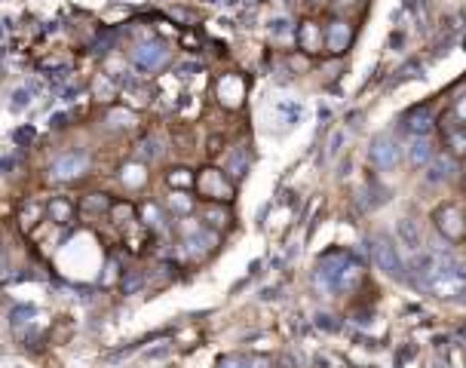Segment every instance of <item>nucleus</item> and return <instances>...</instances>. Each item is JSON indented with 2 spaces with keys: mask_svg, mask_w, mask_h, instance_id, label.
Listing matches in <instances>:
<instances>
[{
  "mask_svg": "<svg viewBox=\"0 0 466 368\" xmlns=\"http://www.w3.org/2000/svg\"><path fill=\"white\" fill-rule=\"evenodd\" d=\"M368 252H371L375 264H377L387 276H393V280H405V273H402V258H399L396 246H393V242H389L387 237L368 239Z\"/></svg>",
  "mask_w": 466,
  "mask_h": 368,
  "instance_id": "nucleus-2",
  "label": "nucleus"
},
{
  "mask_svg": "<svg viewBox=\"0 0 466 368\" xmlns=\"http://www.w3.org/2000/svg\"><path fill=\"white\" fill-rule=\"evenodd\" d=\"M249 163H252V154L245 147H236L233 157H231V175L233 178H242L245 172H249Z\"/></svg>",
  "mask_w": 466,
  "mask_h": 368,
  "instance_id": "nucleus-14",
  "label": "nucleus"
},
{
  "mask_svg": "<svg viewBox=\"0 0 466 368\" xmlns=\"http://www.w3.org/2000/svg\"><path fill=\"white\" fill-rule=\"evenodd\" d=\"M457 120L466 123V98H460V102H457Z\"/></svg>",
  "mask_w": 466,
  "mask_h": 368,
  "instance_id": "nucleus-25",
  "label": "nucleus"
},
{
  "mask_svg": "<svg viewBox=\"0 0 466 368\" xmlns=\"http://www.w3.org/2000/svg\"><path fill=\"white\" fill-rule=\"evenodd\" d=\"M448 141L454 150H466V123H457V129L448 132Z\"/></svg>",
  "mask_w": 466,
  "mask_h": 368,
  "instance_id": "nucleus-17",
  "label": "nucleus"
},
{
  "mask_svg": "<svg viewBox=\"0 0 466 368\" xmlns=\"http://www.w3.org/2000/svg\"><path fill=\"white\" fill-rule=\"evenodd\" d=\"M371 163L384 172L396 169V163H399V145H396L389 136H377L371 141Z\"/></svg>",
  "mask_w": 466,
  "mask_h": 368,
  "instance_id": "nucleus-3",
  "label": "nucleus"
},
{
  "mask_svg": "<svg viewBox=\"0 0 466 368\" xmlns=\"http://www.w3.org/2000/svg\"><path fill=\"white\" fill-rule=\"evenodd\" d=\"M49 215H53V221L58 224H67L74 215V206L67 203V199H53V206H49Z\"/></svg>",
  "mask_w": 466,
  "mask_h": 368,
  "instance_id": "nucleus-15",
  "label": "nucleus"
},
{
  "mask_svg": "<svg viewBox=\"0 0 466 368\" xmlns=\"http://www.w3.org/2000/svg\"><path fill=\"white\" fill-rule=\"evenodd\" d=\"M190 172L188 169H175L172 175H169V184H175V188H190Z\"/></svg>",
  "mask_w": 466,
  "mask_h": 368,
  "instance_id": "nucleus-18",
  "label": "nucleus"
},
{
  "mask_svg": "<svg viewBox=\"0 0 466 368\" xmlns=\"http://www.w3.org/2000/svg\"><path fill=\"white\" fill-rule=\"evenodd\" d=\"M433 221H436V228L445 233L448 239H460L463 233H466V224H463V215L457 212V206H442V209H436V215H433Z\"/></svg>",
  "mask_w": 466,
  "mask_h": 368,
  "instance_id": "nucleus-5",
  "label": "nucleus"
},
{
  "mask_svg": "<svg viewBox=\"0 0 466 368\" xmlns=\"http://www.w3.org/2000/svg\"><path fill=\"white\" fill-rule=\"evenodd\" d=\"M218 368H245V359H240V356H224L221 362H218Z\"/></svg>",
  "mask_w": 466,
  "mask_h": 368,
  "instance_id": "nucleus-24",
  "label": "nucleus"
},
{
  "mask_svg": "<svg viewBox=\"0 0 466 368\" xmlns=\"http://www.w3.org/2000/svg\"><path fill=\"white\" fill-rule=\"evenodd\" d=\"M298 40H301V46L307 49V53H319L322 44H325V31H319L313 22H304L301 31H298Z\"/></svg>",
  "mask_w": 466,
  "mask_h": 368,
  "instance_id": "nucleus-10",
  "label": "nucleus"
},
{
  "mask_svg": "<svg viewBox=\"0 0 466 368\" xmlns=\"http://www.w3.org/2000/svg\"><path fill=\"white\" fill-rule=\"evenodd\" d=\"M200 190H206V194L218 197V199H227V197H231V184H227V181L221 178V172H215V169H206V172H202Z\"/></svg>",
  "mask_w": 466,
  "mask_h": 368,
  "instance_id": "nucleus-9",
  "label": "nucleus"
},
{
  "mask_svg": "<svg viewBox=\"0 0 466 368\" xmlns=\"http://www.w3.org/2000/svg\"><path fill=\"white\" fill-rule=\"evenodd\" d=\"M31 136H34V129H19L15 132V141H31Z\"/></svg>",
  "mask_w": 466,
  "mask_h": 368,
  "instance_id": "nucleus-26",
  "label": "nucleus"
},
{
  "mask_svg": "<svg viewBox=\"0 0 466 368\" xmlns=\"http://www.w3.org/2000/svg\"><path fill=\"white\" fill-rule=\"evenodd\" d=\"M399 239L408 249H420V230H418V224H414L411 218H402L399 221Z\"/></svg>",
  "mask_w": 466,
  "mask_h": 368,
  "instance_id": "nucleus-13",
  "label": "nucleus"
},
{
  "mask_svg": "<svg viewBox=\"0 0 466 368\" xmlns=\"http://www.w3.org/2000/svg\"><path fill=\"white\" fill-rule=\"evenodd\" d=\"M31 96H34L31 89H19V92H15V96H13V98H15V102H13V107H15V111H22V107L31 102Z\"/></svg>",
  "mask_w": 466,
  "mask_h": 368,
  "instance_id": "nucleus-21",
  "label": "nucleus"
},
{
  "mask_svg": "<svg viewBox=\"0 0 466 368\" xmlns=\"http://www.w3.org/2000/svg\"><path fill=\"white\" fill-rule=\"evenodd\" d=\"M402 129L411 132V136H418V138H427V132L433 129V111H429L427 105L411 107V111L402 117Z\"/></svg>",
  "mask_w": 466,
  "mask_h": 368,
  "instance_id": "nucleus-6",
  "label": "nucleus"
},
{
  "mask_svg": "<svg viewBox=\"0 0 466 368\" xmlns=\"http://www.w3.org/2000/svg\"><path fill=\"white\" fill-rule=\"evenodd\" d=\"M166 55H169V49L163 40H148V44H141L138 49H135V65H138L141 71H157L160 65L166 62Z\"/></svg>",
  "mask_w": 466,
  "mask_h": 368,
  "instance_id": "nucleus-4",
  "label": "nucleus"
},
{
  "mask_svg": "<svg viewBox=\"0 0 466 368\" xmlns=\"http://www.w3.org/2000/svg\"><path fill=\"white\" fill-rule=\"evenodd\" d=\"M316 325H319L322 331H337V329H341V322H337L335 316H325V313L316 316Z\"/></svg>",
  "mask_w": 466,
  "mask_h": 368,
  "instance_id": "nucleus-20",
  "label": "nucleus"
},
{
  "mask_svg": "<svg viewBox=\"0 0 466 368\" xmlns=\"http://www.w3.org/2000/svg\"><path fill=\"white\" fill-rule=\"evenodd\" d=\"M135 289H141V276H138V273H129V276L123 280V291H126V295H132Z\"/></svg>",
  "mask_w": 466,
  "mask_h": 368,
  "instance_id": "nucleus-22",
  "label": "nucleus"
},
{
  "mask_svg": "<svg viewBox=\"0 0 466 368\" xmlns=\"http://www.w3.org/2000/svg\"><path fill=\"white\" fill-rule=\"evenodd\" d=\"M86 166H89V157L86 154H65V157H58V160L53 163V178H77V175L86 172Z\"/></svg>",
  "mask_w": 466,
  "mask_h": 368,
  "instance_id": "nucleus-7",
  "label": "nucleus"
},
{
  "mask_svg": "<svg viewBox=\"0 0 466 368\" xmlns=\"http://www.w3.org/2000/svg\"><path fill=\"white\" fill-rule=\"evenodd\" d=\"M420 71H423V68H420V62H411V65H405V68L399 71V77H396L393 83H399V80H405V77H423Z\"/></svg>",
  "mask_w": 466,
  "mask_h": 368,
  "instance_id": "nucleus-19",
  "label": "nucleus"
},
{
  "mask_svg": "<svg viewBox=\"0 0 466 368\" xmlns=\"http://www.w3.org/2000/svg\"><path fill=\"white\" fill-rule=\"evenodd\" d=\"M454 172H457V160H454V157H433V163H429L427 178L439 184V181H448Z\"/></svg>",
  "mask_w": 466,
  "mask_h": 368,
  "instance_id": "nucleus-11",
  "label": "nucleus"
},
{
  "mask_svg": "<svg viewBox=\"0 0 466 368\" xmlns=\"http://www.w3.org/2000/svg\"><path fill=\"white\" fill-rule=\"evenodd\" d=\"M362 273V264L356 261L350 252H344V249H335V252H325L322 255V261L316 264V273H313V280H316V286L322 291H328V295H337V291H347L353 286L356 280H359Z\"/></svg>",
  "mask_w": 466,
  "mask_h": 368,
  "instance_id": "nucleus-1",
  "label": "nucleus"
},
{
  "mask_svg": "<svg viewBox=\"0 0 466 368\" xmlns=\"http://www.w3.org/2000/svg\"><path fill=\"white\" fill-rule=\"evenodd\" d=\"M313 4H319V0H313Z\"/></svg>",
  "mask_w": 466,
  "mask_h": 368,
  "instance_id": "nucleus-28",
  "label": "nucleus"
},
{
  "mask_svg": "<svg viewBox=\"0 0 466 368\" xmlns=\"http://www.w3.org/2000/svg\"><path fill=\"white\" fill-rule=\"evenodd\" d=\"M283 31H289V22L276 19V22H273V34H283Z\"/></svg>",
  "mask_w": 466,
  "mask_h": 368,
  "instance_id": "nucleus-27",
  "label": "nucleus"
},
{
  "mask_svg": "<svg viewBox=\"0 0 466 368\" xmlns=\"http://www.w3.org/2000/svg\"><path fill=\"white\" fill-rule=\"evenodd\" d=\"M34 316H37V307H19V310H13V329L19 331L25 322L31 325V320H34Z\"/></svg>",
  "mask_w": 466,
  "mask_h": 368,
  "instance_id": "nucleus-16",
  "label": "nucleus"
},
{
  "mask_svg": "<svg viewBox=\"0 0 466 368\" xmlns=\"http://www.w3.org/2000/svg\"><path fill=\"white\" fill-rule=\"evenodd\" d=\"M141 147H145V150H141V157H145V160H154V157L160 154V150H157V138H148Z\"/></svg>",
  "mask_w": 466,
  "mask_h": 368,
  "instance_id": "nucleus-23",
  "label": "nucleus"
},
{
  "mask_svg": "<svg viewBox=\"0 0 466 368\" xmlns=\"http://www.w3.org/2000/svg\"><path fill=\"white\" fill-rule=\"evenodd\" d=\"M408 154H411V163L414 166H423L427 160H433V157H436V147H433V141H429V138H418L411 145Z\"/></svg>",
  "mask_w": 466,
  "mask_h": 368,
  "instance_id": "nucleus-12",
  "label": "nucleus"
},
{
  "mask_svg": "<svg viewBox=\"0 0 466 368\" xmlns=\"http://www.w3.org/2000/svg\"><path fill=\"white\" fill-rule=\"evenodd\" d=\"M353 40V31L347 22H332L325 31V44L332 46V53H347V46H350Z\"/></svg>",
  "mask_w": 466,
  "mask_h": 368,
  "instance_id": "nucleus-8",
  "label": "nucleus"
}]
</instances>
